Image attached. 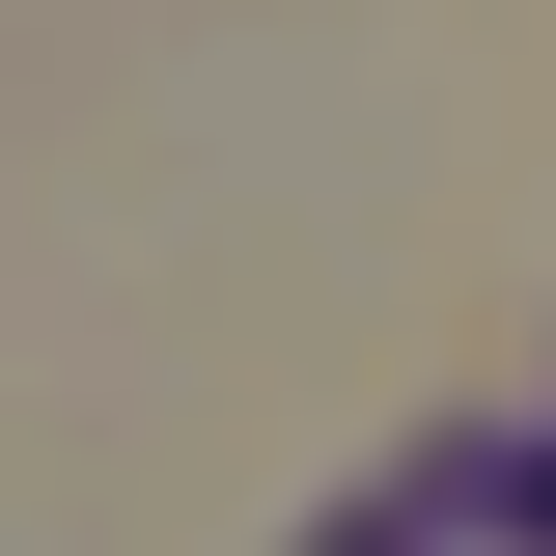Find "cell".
Returning <instances> with one entry per match:
<instances>
[{"label":"cell","instance_id":"1","mask_svg":"<svg viewBox=\"0 0 556 556\" xmlns=\"http://www.w3.org/2000/svg\"><path fill=\"white\" fill-rule=\"evenodd\" d=\"M529 529H556V445H529Z\"/></svg>","mask_w":556,"mask_h":556}]
</instances>
